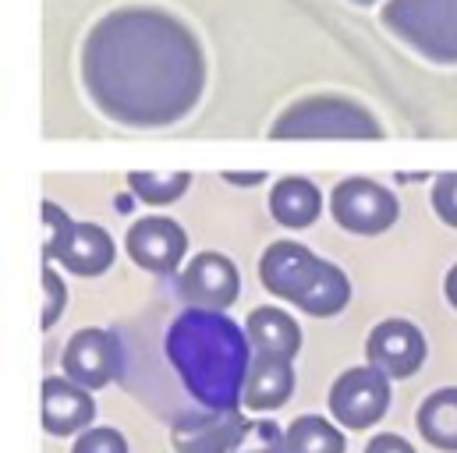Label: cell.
Here are the masks:
<instances>
[{"label":"cell","mask_w":457,"mask_h":453,"mask_svg":"<svg viewBox=\"0 0 457 453\" xmlns=\"http://www.w3.org/2000/svg\"><path fill=\"white\" fill-rule=\"evenodd\" d=\"M82 86L96 111L124 128H170L195 111L206 57L195 32L156 7H124L93 25Z\"/></svg>","instance_id":"6da1fadb"},{"label":"cell","mask_w":457,"mask_h":453,"mask_svg":"<svg viewBox=\"0 0 457 453\" xmlns=\"http://www.w3.org/2000/svg\"><path fill=\"white\" fill-rule=\"evenodd\" d=\"M167 358L203 408L234 411L245 400L252 343L224 312H181L167 334Z\"/></svg>","instance_id":"7a4b0ae2"},{"label":"cell","mask_w":457,"mask_h":453,"mask_svg":"<svg viewBox=\"0 0 457 453\" xmlns=\"http://www.w3.org/2000/svg\"><path fill=\"white\" fill-rule=\"evenodd\" d=\"M262 287L316 319H330L347 309L351 284L334 262H323L298 241H273L259 262Z\"/></svg>","instance_id":"3957f363"},{"label":"cell","mask_w":457,"mask_h":453,"mask_svg":"<svg viewBox=\"0 0 457 453\" xmlns=\"http://www.w3.org/2000/svg\"><path fill=\"white\" fill-rule=\"evenodd\" d=\"M379 21L429 64H457V0H386Z\"/></svg>","instance_id":"277c9868"},{"label":"cell","mask_w":457,"mask_h":453,"mask_svg":"<svg viewBox=\"0 0 457 453\" xmlns=\"http://www.w3.org/2000/svg\"><path fill=\"white\" fill-rule=\"evenodd\" d=\"M273 138H383L379 120L344 96H309L291 103L270 128Z\"/></svg>","instance_id":"5b68a950"},{"label":"cell","mask_w":457,"mask_h":453,"mask_svg":"<svg viewBox=\"0 0 457 453\" xmlns=\"http://www.w3.org/2000/svg\"><path fill=\"white\" fill-rule=\"evenodd\" d=\"M43 262H61L75 276H100L114 262V241L104 226L75 224L68 213H61L54 202H43Z\"/></svg>","instance_id":"8992f818"},{"label":"cell","mask_w":457,"mask_h":453,"mask_svg":"<svg viewBox=\"0 0 457 453\" xmlns=\"http://www.w3.org/2000/svg\"><path fill=\"white\" fill-rule=\"evenodd\" d=\"M334 220L361 237H376L397 224V199L390 188L369 181V177H347L330 195Z\"/></svg>","instance_id":"52a82bcc"},{"label":"cell","mask_w":457,"mask_h":453,"mask_svg":"<svg viewBox=\"0 0 457 453\" xmlns=\"http://www.w3.org/2000/svg\"><path fill=\"white\" fill-rule=\"evenodd\" d=\"M390 408V383L379 368H347L330 386V415L344 429H369Z\"/></svg>","instance_id":"ba28073f"},{"label":"cell","mask_w":457,"mask_h":453,"mask_svg":"<svg viewBox=\"0 0 457 453\" xmlns=\"http://www.w3.org/2000/svg\"><path fill=\"white\" fill-rule=\"evenodd\" d=\"M185 301H192L195 309H206V312H224L237 301L241 294V276L234 269L228 255L220 251H203L188 262V269L181 273L178 280Z\"/></svg>","instance_id":"9c48e42d"},{"label":"cell","mask_w":457,"mask_h":453,"mask_svg":"<svg viewBox=\"0 0 457 453\" xmlns=\"http://www.w3.org/2000/svg\"><path fill=\"white\" fill-rule=\"evenodd\" d=\"M369 365L386 379H408L426 361V337L408 319H386L369 334Z\"/></svg>","instance_id":"30bf717a"},{"label":"cell","mask_w":457,"mask_h":453,"mask_svg":"<svg viewBox=\"0 0 457 453\" xmlns=\"http://www.w3.org/2000/svg\"><path fill=\"white\" fill-rule=\"evenodd\" d=\"M64 375L71 383H79L82 390H104L107 383H114L120 354H117V340L107 330H79L64 347Z\"/></svg>","instance_id":"8fae6325"},{"label":"cell","mask_w":457,"mask_h":453,"mask_svg":"<svg viewBox=\"0 0 457 453\" xmlns=\"http://www.w3.org/2000/svg\"><path fill=\"white\" fill-rule=\"evenodd\" d=\"M252 422H245V415L234 411H199V415H185L174 422L170 443L178 453H230L241 436L248 432Z\"/></svg>","instance_id":"7c38bea8"},{"label":"cell","mask_w":457,"mask_h":453,"mask_svg":"<svg viewBox=\"0 0 457 453\" xmlns=\"http://www.w3.org/2000/svg\"><path fill=\"white\" fill-rule=\"evenodd\" d=\"M188 251L185 230L167 217H142L128 230V255L149 273H174Z\"/></svg>","instance_id":"4fadbf2b"},{"label":"cell","mask_w":457,"mask_h":453,"mask_svg":"<svg viewBox=\"0 0 457 453\" xmlns=\"http://www.w3.org/2000/svg\"><path fill=\"white\" fill-rule=\"evenodd\" d=\"M39 404H43V429L50 436H71V432L86 429L96 415L89 390H82L71 379H57V375L43 383Z\"/></svg>","instance_id":"5bb4252c"},{"label":"cell","mask_w":457,"mask_h":453,"mask_svg":"<svg viewBox=\"0 0 457 453\" xmlns=\"http://www.w3.org/2000/svg\"><path fill=\"white\" fill-rule=\"evenodd\" d=\"M291 390H295L291 358L252 350V368H248V383H245V408L248 411H277L287 404Z\"/></svg>","instance_id":"9a60e30c"},{"label":"cell","mask_w":457,"mask_h":453,"mask_svg":"<svg viewBox=\"0 0 457 453\" xmlns=\"http://www.w3.org/2000/svg\"><path fill=\"white\" fill-rule=\"evenodd\" d=\"M323 210V195L312 181L305 177H284L273 185V195H270V213L273 220L287 230H302V226H312L316 217Z\"/></svg>","instance_id":"2e32d148"},{"label":"cell","mask_w":457,"mask_h":453,"mask_svg":"<svg viewBox=\"0 0 457 453\" xmlns=\"http://www.w3.org/2000/svg\"><path fill=\"white\" fill-rule=\"evenodd\" d=\"M245 334H248L252 350H259V354H280V358L295 361V354L302 350L298 323L280 309H255L245 323Z\"/></svg>","instance_id":"e0dca14e"},{"label":"cell","mask_w":457,"mask_h":453,"mask_svg":"<svg viewBox=\"0 0 457 453\" xmlns=\"http://www.w3.org/2000/svg\"><path fill=\"white\" fill-rule=\"evenodd\" d=\"M419 432L436 450L457 453V386L436 390L419 408Z\"/></svg>","instance_id":"ac0fdd59"},{"label":"cell","mask_w":457,"mask_h":453,"mask_svg":"<svg viewBox=\"0 0 457 453\" xmlns=\"http://www.w3.org/2000/svg\"><path fill=\"white\" fill-rule=\"evenodd\" d=\"M287 453H344V436L320 415H302L287 429Z\"/></svg>","instance_id":"d6986e66"},{"label":"cell","mask_w":457,"mask_h":453,"mask_svg":"<svg viewBox=\"0 0 457 453\" xmlns=\"http://www.w3.org/2000/svg\"><path fill=\"white\" fill-rule=\"evenodd\" d=\"M128 185H131V192H135L142 202H149V206H170L174 199H181V195L188 192L192 177L181 174V170H170V174L135 170V174L128 177Z\"/></svg>","instance_id":"ffe728a7"},{"label":"cell","mask_w":457,"mask_h":453,"mask_svg":"<svg viewBox=\"0 0 457 453\" xmlns=\"http://www.w3.org/2000/svg\"><path fill=\"white\" fill-rule=\"evenodd\" d=\"M230 453H287V432H280L277 422L259 418L248 425V432Z\"/></svg>","instance_id":"44dd1931"},{"label":"cell","mask_w":457,"mask_h":453,"mask_svg":"<svg viewBox=\"0 0 457 453\" xmlns=\"http://www.w3.org/2000/svg\"><path fill=\"white\" fill-rule=\"evenodd\" d=\"M43 330H50L57 319H61V312H64V301H68V291H64V280L57 276V269H50L46 262H43Z\"/></svg>","instance_id":"7402d4cb"},{"label":"cell","mask_w":457,"mask_h":453,"mask_svg":"<svg viewBox=\"0 0 457 453\" xmlns=\"http://www.w3.org/2000/svg\"><path fill=\"white\" fill-rule=\"evenodd\" d=\"M71 453H128V443L117 429H89L75 440Z\"/></svg>","instance_id":"603a6c76"},{"label":"cell","mask_w":457,"mask_h":453,"mask_svg":"<svg viewBox=\"0 0 457 453\" xmlns=\"http://www.w3.org/2000/svg\"><path fill=\"white\" fill-rule=\"evenodd\" d=\"M433 210L447 226L457 230V174H444L433 185Z\"/></svg>","instance_id":"cb8c5ba5"},{"label":"cell","mask_w":457,"mask_h":453,"mask_svg":"<svg viewBox=\"0 0 457 453\" xmlns=\"http://www.w3.org/2000/svg\"><path fill=\"white\" fill-rule=\"evenodd\" d=\"M365 453H415V447L408 443V440H401V436H376L369 447H365Z\"/></svg>","instance_id":"d4e9b609"},{"label":"cell","mask_w":457,"mask_h":453,"mask_svg":"<svg viewBox=\"0 0 457 453\" xmlns=\"http://www.w3.org/2000/svg\"><path fill=\"white\" fill-rule=\"evenodd\" d=\"M224 177L234 181V185H259V181H266V174H262V170H255V174H234V170H228Z\"/></svg>","instance_id":"484cf974"},{"label":"cell","mask_w":457,"mask_h":453,"mask_svg":"<svg viewBox=\"0 0 457 453\" xmlns=\"http://www.w3.org/2000/svg\"><path fill=\"white\" fill-rule=\"evenodd\" d=\"M447 301H451V305L457 309V266L451 269V273H447Z\"/></svg>","instance_id":"4316f807"},{"label":"cell","mask_w":457,"mask_h":453,"mask_svg":"<svg viewBox=\"0 0 457 453\" xmlns=\"http://www.w3.org/2000/svg\"><path fill=\"white\" fill-rule=\"evenodd\" d=\"M351 4H361V7H369V4H376V0H351Z\"/></svg>","instance_id":"83f0119b"}]
</instances>
